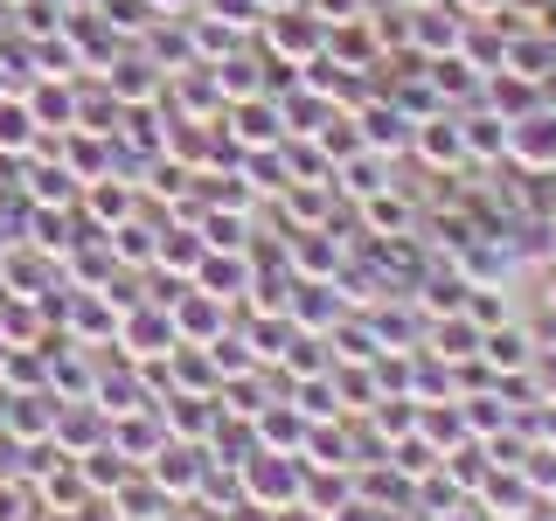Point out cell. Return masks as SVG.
<instances>
[{
	"mask_svg": "<svg viewBox=\"0 0 556 521\" xmlns=\"http://www.w3.org/2000/svg\"><path fill=\"white\" fill-rule=\"evenodd\" d=\"M0 147H22V112L14 104H0Z\"/></svg>",
	"mask_w": 556,
	"mask_h": 521,
	"instance_id": "6da1fadb",
	"label": "cell"
}]
</instances>
